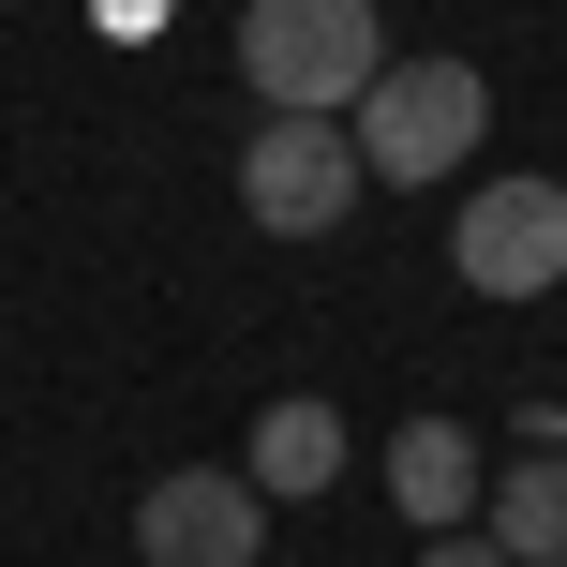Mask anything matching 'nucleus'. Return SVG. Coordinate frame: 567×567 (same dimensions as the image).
<instances>
[{
	"mask_svg": "<svg viewBox=\"0 0 567 567\" xmlns=\"http://www.w3.org/2000/svg\"><path fill=\"white\" fill-rule=\"evenodd\" d=\"M389 493H403L419 538H449V523L493 508V463H478V433H463V419H403V433H389Z\"/></svg>",
	"mask_w": 567,
	"mask_h": 567,
	"instance_id": "obj_6",
	"label": "nucleus"
},
{
	"mask_svg": "<svg viewBox=\"0 0 567 567\" xmlns=\"http://www.w3.org/2000/svg\"><path fill=\"white\" fill-rule=\"evenodd\" d=\"M343 135H359L373 179H463L478 135H493V75H478V60H389Z\"/></svg>",
	"mask_w": 567,
	"mask_h": 567,
	"instance_id": "obj_2",
	"label": "nucleus"
},
{
	"mask_svg": "<svg viewBox=\"0 0 567 567\" xmlns=\"http://www.w3.org/2000/svg\"><path fill=\"white\" fill-rule=\"evenodd\" d=\"M343 449H359V433H343V403H313V389H284L269 419L239 433V478H255L269 508H284V493H329V478H343Z\"/></svg>",
	"mask_w": 567,
	"mask_h": 567,
	"instance_id": "obj_7",
	"label": "nucleus"
},
{
	"mask_svg": "<svg viewBox=\"0 0 567 567\" xmlns=\"http://www.w3.org/2000/svg\"><path fill=\"white\" fill-rule=\"evenodd\" d=\"M449 269H463V299H553L567 284V179H478L449 209Z\"/></svg>",
	"mask_w": 567,
	"mask_h": 567,
	"instance_id": "obj_4",
	"label": "nucleus"
},
{
	"mask_svg": "<svg viewBox=\"0 0 567 567\" xmlns=\"http://www.w3.org/2000/svg\"><path fill=\"white\" fill-rule=\"evenodd\" d=\"M373 75H389L373 0H239V90H269V120H359Z\"/></svg>",
	"mask_w": 567,
	"mask_h": 567,
	"instance_id": "obj_1",
	"label": "nucleus"
},
{
	"mask_svg": "<svg viewBox=\"0 0 567 567\" xmlns=\"http://www.w3.org/2000/svg\"><path fill=\"white\" fill-rule=\"evenodd\" d=\"M419 567H508V553H493V523H449V538H419Z\"/></svg>",
	"mask_w": 567,
	"mask_h": 567,
	"instance_id": "obj_9",
	"label": "nucleus"
},
{
	"mask_svg": "<svg viewBox=\"0 0 567 567\" xmlns=\"http://www.w3.org/2000/svg\"><path fill=\"white\" fill-rule=\"evenodd\" d=\"M359 195H373V165H359V135H343V120H255V150H239V209H255L269 239L359 225Z\"/></svg>",
	"mask_w": 567,
	"mask_h": 567,
	"instance_id": "obj_3",
	"label": "nucleus"
},
{
	"mask_svg": "<svg viewBox=\"0 0 567 567\" xmlns=\"http://www.w3.org/2000/svg\"><path fill=\"white\" fill-rule=\"evenodd\" d=\"M493 553H508V567H567V449H523L508 463V478H493Z\"/></svg>",
	"mask_w": 567,
	"mask_h": 567,
	"instance_id": "obj_8",
	"label": "nucleus"
},
{
	"mask_svg": "<svg viewBox=\"0 0 567 567\" xmlns=\"http://www.w3.org/2000/svg\"><path fill=\"white\" fill-rule=\"evenodd\" d=\"M135 567H269V493L239 463H179L135 493Z\"/></svg>",
	"mask_w": 567,
	"mask_h": 567,
	"instance_id": "obj_5",
	"label": "nucleus"
}]
</instances>
